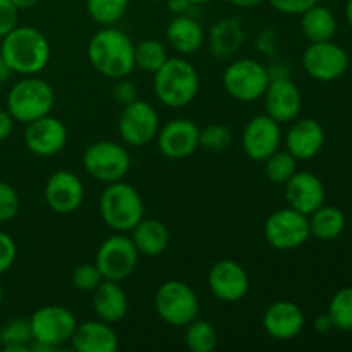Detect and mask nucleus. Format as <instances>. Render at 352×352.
Returning a JSON list of instances; mask_svg holds the SVG:
<instances>
[{
	"label": "nucleus",
	"instance_id": "21",
	"mask_svg": "<svg viewBox=\"0 0 352 352\" xmlns=\"http://www.w3.org/2000/svg\"><path fill=\"white\" fill-rule=\"evenodd\" d=\"M306 325V316L301 306L292 301H275L265 309L263 329L272 339L287 342L296 339Z\"/></svg>",
	"mask_w": 352,
	"mask_h": 352
},
{
	"label": "nucleus",
	"instance_id": "48",
	"mask_svg": "<svg viewBox=\"0 0 352 352\" xmlns=\"http://www.w3.org/2000/svg\"><path fill=\"white\" fill-rule=\"evenodd\" d=\"M40 2L41 0H12V3L19 10H30L33 9V7H36Z\"/></svg>",
	"mask_w": 352,
	"mask_h": 352
},
{
	"label": "nucleus",
	"instance_id": "30",
	"mask_svg": "<svg viewBox=\"0 0 352 352\" xmlns=\"http://www.w3.org/2000/svg\"><path fill=\"white\" fill-rule=\"evenodd\" d=\"M33 342L30 318H12L0 329V346L7 352H23Z\"/></svg>",
	"mask_w": 352,
	"mask_h": 352
},
{
	"label": "nucleus",
	"instance_id": "27",
	"mask_svg": "<svg viewBox=\"0 0 352 352\" xmlns=\"http://www.w3.org/2000/svg\"><path fill=\"white\" fill-rule=\"evenodd\" d=\"M244 31L241 28L239 19L236 17H223L217 21L208 34L210 52L217 58H227L239 52L244 43Z\"/></svg>",
	"mask_w": 352,
	"mask_h": 352
},
{
	"label": "nucleus",
	"instance_id": "39",
	"mask_svg": "<svg viewBox=\"0 0 352 352\" xmlns=\"http://www.w3.org/2000/svg\"><path fill=\"white\" fill-rule=\"evenodd\" d=\"M17 244L10 234L0 230V275L7 274L16 263Z\"/></svg>",
	"mask_w": 352,
	"mask_h": 352
},
{
	"label": "nucleus",
	"instance_id": "49",
	"mask_svg": "<svg viewBox=\"0 0 352 352\" xmlns=\"http://www.w3.org/2000/svg\"><path fill=\"white\" fill-rule=\"evenodd\" d=\"M344 12H346L347 23H349V26L352 28V0H347V2H346V10H344Z\"/></svg>",
	"mask_w": 352,
	"mask_h": 352
},
{
	"label": "nucleus",
	"instance_id": "25",
	"mask_svg": "<svg viewBox=\"0 0 352 352\" xmlns=\"http://www.w3.org/2000/svg\"><path fill=\"white\" fill-rule=\"evenodd\" d=\"M165 38L170 47L184 57V55H192L201 50L206 41V33L195 17L182 14V16H174V19L168 23Z\"/></svg>",
	"mask_w": 352,
	"mask_h": 352
},
{
	"label": "nucleus",
	"instance_id": "32",
	"mask_svg": "<svg viewBox=\"0 0 352 352\" xmlns=\"http://www.w3.org/2000/svg\"><path fill=\"white\" fill-rule=\"evenodd\" d=\"M184 342L186 347L192 352H213L219 344V333L215 327L206 320H192L189 325L184 327Z\"/></svg>",
	"mask_w": 352,
	"mask_h": 352
},
{
	"label": "nucleus",
	"instance_id": "42",
	"mask_svg": "<svg viewBox=\"0 0 352 352\" xmlns=\"http://www.w3.org/2000/svg\"><path fill=\"white\" fill-rule=\"evenodd\" d=\"M113 100H116L119 105H127V103L134 102V100H138V88L134 82L127 81L126 78L122 79H117L116 81V86H113Z\"/></svg>",
	"mask_w": 352,
	"mask_h": 352
},
{
	"label": "nucleus",
	"instance_id": "8",
	"mask_svg": "<svg viewBox=\"0 0 352 352\" xmlns=\"http://www.w3.org/2000/svg\"><path fill=\"white\" fill-rule=\"evenodd\" d=\"M82 168L98 182L122 181L131 168V155L116 141H95L82 153Z\"/></svg>",
	"mask_w": 352,
	"mask_h": 352
},
{
	"label": "nucleus",
	"instance_id": "9",
	"mask_svg": "<svg viewBox=\"0 0 352 352\" xmlns=\"http://www.w3.org/2000/svg\"><path fill=\"white\" fill-rule=\"evenodd\" d=\"M268 82H270L268 67L250 57L230 62L222 76V85L227 95L244 103L260 100Z\"/></svg>",
	"mask_w": 352,
	"mask_h": 352
},
{
	"label": "nucleus",
	"instance_id": "31",
	"mask_svg": "<svg viewBox=\"0 0 352 352\" xmlns=\"http://www.w3.org/2000/svg\"><path fill=\"white\" fill-rule=\"evenodd\" d=\"M167 48L162 41L148 38L134 45V67L155 74L167 62Z\"/></svg>",
	"mask_w": 352,
	"mask_h": 352
},
{
	"label": "nucleus",
	"instance_id": "45",
	"mask_svg": "<svg viewBox=\"0 0 352 352\" xmlns=\"http://www.w3.org/2000/svg\"><path fill=\"white\" fill-rule=\"evenodd\" d=\"M313 327H315L316 332H320V333H329L330 330H333V323H332V320H330L329 313H323V315L316 316Z\"/></svg>",
	"mask_w": 352,
	"mask_h": 352
},
{
	"label": "nucleus",
	"instance_id": "22",
	"mask_svg": "<svg viewBox=\"0 0 352 352\" xmlns=\"http://www.w3.org/2000/svg\"><path fill=\"white\" fill-rule=\"evenodd\" d=\"M325 144V129L316 119H296L285 133V148L298 160H311Z\"/></svg>",
	"mask_w": 352,
	"mask_h": 352
},
{
	"label": "nucleus",
	"instance_id": "15",
	"mask_svg": "<svg viewBox=\"0 0 352 352\" xmlns=\"http://www.w3.org/2000/svg\"><path fill=\"white\" fill-rule=\"evenodd\" d=\"M67 138L65 124L50 113L26 124L23 134L24 146L36 157H54L60 153L67 144Z\"/></svg>",
	"mask_w": 352,
	"mask_h": 352
},
{
	"label": "nucleus",
	"instance_id": "36",
	"mask_svg": "<svg viewBox=\"0 0 352 352\" xmlns=\"http://www.w3.org/2000/svg\"><path fill=\"white\" fill-rule=\"evenodd\" d=\"M232 141V133L223 124H210L206 127H199V146L210 151H223L229 148Z\"/></svg>",
	"mask_w": 352,
	"mask_h": 352
},
{
	"label": "nucleus",
	"instance_id": "19",
	"mask_svg": "<svg viewBox=\"0 0 352 352\" xmlns=\"http://www.w3.org/2000/svg\"><path fill=\"white\" fill-rule=\"evenodd\" d=\"M157 146L164 157L182 160L199 148V127L189 119H174L158 129Z\"/></svg>",
	"mask_w": 352,
	"mask_h": 352
},
{
	"label": "nucleus",
	"instance_id": "29",
	"mask_svg": "<svg viewBox=\"0 0 352 352\" xmlns=\"http://www.w3.org/2000/svg\"><path fill=\"white\" fill-rule=\"evenodd\" d=\"M309 234L320 241H333L346 229V215L340 208L322 205L308 215Z\"/></svg>",
	"mask_w": 352,
	"mask_h": 352
},
{
	"label": "nucleus",
	"instance_id": "3",
	"mask_svg": "<svg viewBox=\"0 0 352 352\" xmlns=\"http://www.w3.org/2000/svg\"><path fill=\"white\" fill-rule=\"evenodd\" d=\"M199 85L201 81L198 71L182 55L168 57L153 74L155 96L168 109H182L195 102L199 93Z\"/></svg>",
	"mask_w": 352,
	"mask_h": 352
},
{
	"label": "nucleus",
	"instance_id": "12",
	"mask_svg": "<svg viewBox=\"0 0 352 352\" xmlns=\"http://www.w3.org/2000/svg\"><path fill=\"white\" fill-rule=\"evenodd\" d=\"M117 127L124 143L133 148H143L157 138L160 117L151 103L138 98L122 107Z\"/></svg>",
	"mask_w": 352,
	"mask_h": 352
},
{
	"label": "nucleus",
	"instance_id": "38",
	"mask_svg": "<svg viewBox=\"0 0 352 352\" xmlns=\"http://www.w3.org/2000/svg\"><path fill=\"white\" fill-rule=\"evenodd\" d=\"M21 210L19 192L12 184L0 181V223H7L17 217Z\"/></svg>",
	"mask_w": 352,
	"mask_h": 352
},
{
	"label": "nucleus",
	"instance_id": "10",
	"mask_svg": "<svg viewBox=\"0 0 352 352\" xmlns=\"http://www.w3.org/2000/svg\"><path fill=\"white\" fill-rule=\"evenodd\" d=\"M265 241L277 251H292L306 244L309 234L308 215L285 206L268 215L263 226Z\"/></svg>",
	"mask_w": 352,
	"mask_h": 352
},
{
	"label": "nucleus",
	"instance_id": "5",
	"mask_svg": "<svg viewBox=\"0 0 352 352\" xmlns=\"http://www.w3.org/2000/svg\"><path fill=\"white\" fill-rule=\"evenodd\" d=\"M54 105V88L36 76H23V79L10 88L6 98V109L19 124H30L48 116Z\"/></svg>",
	"mask_w": 352,
	"mask_h": 352
},
{
	"label": "nucleus",
	"instance_id": "50",
	"mask_svg": "<svg viewBox=\"0 0 352 352\" xmlns=\"http://www.w3.org/2000/svg\"><path fill=\"white\" fill-rule=\"evenodd\" d=\"M189 2H191L192 6H205V3L213 2V0H189Z\"/></svg>",
	"mask_w": 352,
	"mask_h": 352
},
{
	"label": "nucleus",
	"instance_id": "11",
	"mask_svg": "<svg viewBox=\"0 0 352 352\" xmlns=\"http://www.w3.org/2000/svg\"><path fill=\"white\" fill-rule=\"evenodd\" d=\"M140 260L133 239L124 232L107 237L96 251L95 265L105 280L122 282L134 274Z\"/></svg>",
	"mask_w": 352,
	"mask_h": 352
},
{
	"label": "nucleus",
	"instance_id": "35",
	"mask_svg": "<svg viewBox=\"0 0 352 352\" xmlns=\"http://www.w3.org/2000/svg\"><path fill=\"white\" fill-rule=\"evenodd\" d=\"M333 329L342 332H352V287H344L330 301L329 309Z\"/></svg>",
	"mask_w": 352,
	"mask_h": 352
},
{
	"label": "nucleus",
	"instance_id": "28",
	"mask_svg": "<svg viewBox=\"0 0 352 352\" xmlns=\"http://www.w3.org/2000/svg\"><path fill=\"white\" fill-rule=\"evenodd\" d=\"M301 31L309 43L333 40L337 33V19L325 6H313L301 14Z\"/></svg>",
	"mask_w": 352,
	"mask_h": 352
},
{
	"label": "nucleus",
	"instance_id": "43",
	"mask_svg": "<svg viewBox=\"0 0 352 352\" xmlns=\"http://www.w3.org/2000/svg\"><path fill=\"white\" fill-rule=\"evenodd\" d=\"M14 124H16V120L12 119L9 110L0 109V143L6 141L7 138H10V134L14 131Z\"/></svg>",
	"mask_w": 352,
	"mask_h": 352
},
{
	"label": "nucleus",
	"instance_id": "44",
	"mask_svg": "<svg viewBox=\"0 0 352 352\" xmlns=\"http://www.w3.org/2000/svg\"><path fill=\"white\" fill-rule=\"evenodd\" d=\"M168 10H170L174 16H182V14H188L189 7L192 6L189 0H165Z\"/></svg>",
	"mask_w": 352,
	"mask_h": 352
},
{
	"label": "nucleus",
	"instance_id": "34",
	"mask_svg": "<svg viewBox=\"0 0 352 352\" xmlns=\"http://www.w3.org/2000/svg\"><path fill=\"white\" fill-rule=\"evenodd\" d=\"M298 158L292 157L287 150H277L263 162L265 177L274 184H285L298 172Z\"/></svg>",
	"mask_w": 352,
	"mask_h": 352
},
{
	"label": "nucleus",
	"instance_id": "4",
	"mask_svg": "<svg viewBox=\"0 0 352 352\" xmlns=\"http://www.w3.org/2000/svg\"><path fill=\"white\" fill-rule=\"evenodd\" d=\"M100 217L113 232H131L144 217V203L138 189L124 181L107 184L100 196Z\"/></svg>",
	"mask_w": 352,
	"mask_h": 352
},
{
	"label": "nucleus",
	"instance_id": "1",
	"mask_svg": "<svg viewBox=\"0 0 352 352\" xmlns=\"http://www.w3.org/2000/svg\"><path fill=\"white\" fill-rule=\"evenodd\" d=\"M0 40V55L14 74L38 76L50 64V41L38 28L17 24Z\"/></svg>",
	"mask_w": 352,
	"mask_h": 352
},
{
	"label": "nucleus",
	"instance_id": "33",
	"mask_svg": "<svg viewBox=\"0 0 352 352\" xmlns=\"http://www.w3.org/2000/svg\"><path fill=\"white\" fill-rule=\"evenodd\" d=\"M89 19L100 26H113L127 12L129 0H85Z\"/></svg>",
	"mask_w": 352,
	"mask_h": 352
},
{
	"label": "nucleus",
	"instance_id": "13",
	"mask_svg": "<svg viewBox=\"0 0 352 352\" xmlns=\"http://www.w3.org/2000/svg\"><path fill=\"white\" fill-rule=\"evenodd\" d=\"M302 69L315 81H337L349 69V55L333 40L316 41L309 43L302 54Z\"/></svg>",
	"mask_w": 352,
	"mask_h": 352
},
{
	"label": "nucleus",
	"instance_id": "47",
	"mask_svg": "<svg viewBox=\"0 0 352 352\" xmlns=\"http://www.w3.org/2000/svg\"><path fill=\"white\" fill-rule=\"evenodd\" d=\"M12 74H14V72L10 71V67L6 64V60L2 58V55H0V86L6 85V82L9 81L10 76H12Z\"/></svg>",
	"mask_w": 352,
	"mask_h": 352
},
{
	"label": "nucleus",
	"instance_id": "40",
	"mask_svg": "<svg viewBox=\"0 0 352 352\" xmlns=\"http://www.w3.org/2000/svg\"><path fill=\"white\" fill-rule=\"evenodd\" d=\"M277 12L285 14V16H301L313 6L320 3V0H267Z\"/></svg>",
	"mask_w": 352,
	"mask_h": 352
},
{
	"label": "nucleus",
	"instance_id": "52",
	"mask_svg": "<svg viewBox=\"0 0 352 352\" xmlns=\"http://www.w3.org/2000/svg\"><path fill=\"white\" fill-rule=\"evenodd\" d=\"M150 2H165V0H150Z\"/></svg>",
	"mask_w": 352,
	"mask_h": 352
},
{
	"label": "nucleus",
	"instance_id": "41",
	"mask_svg": "<svg viewBox=\"0 0 352 352\" xmlns=\"http://www.w3.org/2000/svg\"><path fill=\"white\" fill-rule=\"evenodd\" d=\"M17 21H19V9L14 6L12 0H0V38L14 30Z\"/></svg>",
	"mask_w": 352,
	"mask_h": 352
},
{
	"label": "nucleus",
	"instance_id": "51",
	"mask_svg": "<svg viewBox=\"0 0 352 352\" xmlns=\"http://www.w3.org/2000/svg\"><path fill=\"white\" fill-rule=\"evenodd\" d=\"M2 302H3V287L2 284H0V306H2Z\"/></svg>",
	"mask_w": 352,
	"mask_h": 352
},
{
	"label": "nucleus",
	"instance_id": "16",
	"mask_svg": "<svg viewBox=\"0 0 352 352\" xmlns=\"http://www.w3.org/2000/svg\"><path fill=\"white\" fill-rule=\"evenodd\" d=\"M265 113L278 124H291L301 113L302 95L291 78L270 79L263 93Z\"/></svg>",
	"mask_w": 352,
	"mask_h": 352
},
{
	"label": "nucleus",
	"instance_id": "46",
	"mask_svg": "<svg viewBox=\"0 0 352 352\" xmlns=\"http://www.w3.org/2000/svg\"><path fill=\"white\" fill-rule=\"evenodd\" d=\"M232 6L239 7V9H254V7L261 6L263 2H267V0H229Z\"/></svg>",
	"mask_w": 352,
	"mask_h": 352
},
{
	"label": "nucleus",
	"instance_id": "14",
	"mask_svg": "<svg viewBox=\"0 0 352 352\" xmlns=\"http://www.w3.org/2000/svg\"><path fill=\"white\" fill-rule=\"evenodd\" d=\"M282 127L277 120L268 117L267 113L254 116L248 120L243 129V150L248 158L254 162H265L270 155L280 150Z\"/></svg>",
	"mask_w": 352,
	"mask_h": 352
},
{
	"label": "nucleus",
	"instance_id": "7",
	"mask_svg": "<svg viewBox=\"0 0 352 352\" xmlns=\"http://www.w3.org/2000/svg\"><path fill=\"white\" fill-rule=\"evenodd\" d=\"M155 311L158 318L170 327L184 329L198 318L199 298L195 289L182 280H167L155 294Z\"/></svg>",
	"mask_w": 352,
	"mask_h": 352
},
{
	"label": "nucleus",
	"instance_id": "2",
	"mask_svg": "<svg viewBox=\"0 0 352 352\" xmlns=\"http://www.w3.org/2000/svg\"><path fill=\"white\" fill-rule=\"evenodd\" d=\"M86 55L98 74L103 78H127L134 71V43L124 31L113 26H103L88 41Z\"/></svg>",
	"mask_w": 352,
	"mask_h": 352
},
{
	"label": "nucleus",
	"instance_id": "26",
	"mask_svg": "<svg viewBox=\"0 0 352 352\" xmlns=\"http://www.w3.org/2000/svg\"><path fill=\"white\" fill-rule=\"evenodd\" d=\"M131 239L138 253L143 256H160L170 244V232L162 220L141 219L138 226L131 230Z\"/></svg>",
	"mask_w": 352,
	"mask_h": 352
},
{
	"label": "nucleus",
	"instance_id": "6",
	"mask_svg": "<svg viewBox=\"0 0 352 352\" xmlns=\"http://www.w3.org/2000/svg\"><path fill=\"white\" fill-rule=\"evenodd\" d=\"M33 333V351H54L71 342V337L78 327L74 313L65 306L48 305L38 308L30 316Z\"/></svg>",
	"mask_w": 352,
	"mask_h": 352
},
{
	"label": "nucleus",
	"instance_id": "23",
	"mask_svg": "<svg viewBox=\"0 0 352 352\" xmlns=\"http://www.w3.org/2000/svg\"><path fill=\"white\" fill-rule=\"evenodd\" d=\"M69 344L78 352H116L119 349V337L110 323L98 318L86 320L78 323Z\"/></svg>",
	"mask_w": 352,
	"mask_h": 352
},
{
	"label": "nucleus",
	"instance_id": "18",
	"mask_svg": "<svg viewBox=\"0 0 352 352\" xmlns=\"http://www.w3.org/2000/svg\"><path fill=\"white\" fill-rule=\"evenodd\" d=\"M210 292L222 302H239L250 292V275L241 263L220 260L208 272Z\"/></svg>",
	"mask_w": 352,
	"mask_h": 352
},
{
	"label": "nucleus",
	"instance_id": "24",
	"mask_svg": "<svg viewBox=\"0 0 352 352\" xmlns=\"http://www.w3.org/2000/svg\"><path fill=\"white\" fill-rule=\"evenodd\" d=\"M91 306L96 318L110 323V325L122 322L129 311L126 291L120 287V282L113 280H103L93 291Z\"/></svg>",
	"mask_w": 352,
	"mask_h": 352
},
{
	"label": "nucleus",
	"instance_id": "17",
	"mask_svg": "<svg viewBox=\"0 0 352 352\" xmlns=\"http://www.w3.org/2000/svg\"><path fill=\"white\" fill-rule=\"evenodd\" d=\"M43 196L52 212L67 215L76 212L85 201V184L78 174L60 168L47 179Z\"/></svg>",
	"mask_w": 352,
	"mask_h": 352
},
{
	"label": "nucleus",
	"instance_id": "37",
	"mask_svg": "<svg viewBox=\"0 0 352 352\" xmlns=\"http://www.w3.org/2000/svg\"><path fill=\"white\" fill-rule=\"evenodd\" d=\"M103 280L105 278L102 277V274H100L98 267L95 263L79 265V267L74 268L71 277L74 289H78L81 292H93Z\"/></svg>",
	"mask_w": 352,
	"mask_h": 352
},
{
	"label": "nucleus",
	"instance_id": "20",
	"mask_svg": "<svg viewBox=\"0 0 352 352\" xmlns=\"http://www.w3.org/2000/svg\"><path fill=\"white\" fill-rule=\"evenodd\" d=\"M284 186L287 206L305 213V215H311L315 210L325 205V186H323L322 179L313 172L298 170Z\"/></svg>",
	"mask_w": 352,
	"mask_h": 352
}]
</instances>
